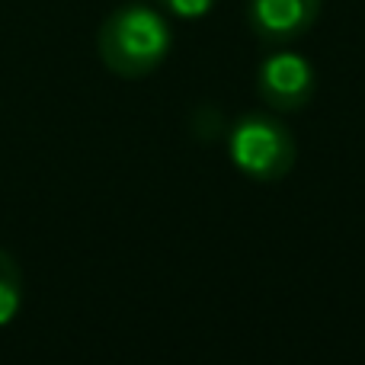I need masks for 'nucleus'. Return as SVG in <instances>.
Returning a JSON list of instances; mask_svg holds the SVG:
<instances>
[{
	"mask_svg": "<svg viewBox=\"0 0 365 365\" xmlns=\"http://www.w3.org/2000/svg\"><path fill=\"white\" fill-rule=\"evenodd\" d=\"M173 32L164 13L151 4H125L103 19L96 32L100 61L125 81H141L167 61Z\"/></svg>",
	"mask_w": 365,
	"mask_h": 365,
	"instance_id": "obj_1",
	"label": "nucleus"
},
{
	"mask_svg": "<svg viewBox=\"0 0 365 365\" xmlns=\"http://www.w3.org/2000/svg\"><path fill=\"white\" fill-rule=\"evenodd\" d=\"M257 93L272 113H298L317 93L314 64L289 48L269 51L257 71Z\"/></svg>",
	"mask_w": 365,
	"mask_h": 365,
	"instance_id": "obj_3",
	"label": "nucleus"
},
{
	"mask_svg": "<svg viewBox=\"0 0 365 365\" xmlns=\"http://www.w3.org/2000/svg\"><path fill=\"white\" fill-rule=\"evenodd\" d=\"M19 308H23V269L0 247V327H6L19 314Z\"/></svg>",
	"mask_w": 365,
	"mask_h": 365,
	"instance_id": "obj_5",
	"label": "nucleus"
},
{
	"mask_svg": "<svg viewBox=\"0 0 365 365\" xmlns=\"http://www.w3.org/2000/svg\"><path fill=\"white\" fill-rule=\"evenodd\" d=\"M227 154L244 177L257 182H279L292 173L298 160V145L292 128L279 115L269 113H244L231 125Z\"/></svg>",
	"mask_w": 365,
	"mask_h": 365,
	"instance_id": "obj_2",
	"label": "nucleus"
},
{
	"mask_svg": "<svg viewBox=\"0 0 365 365\" xmlns=\"http://www.w3.org/2000/svg\"><path fill=\"white\" fill-rule=\"evenodd\" d=\"M321 16V0H247V26L266 45H289L308 36Z\"/></svg>",
	"mask_w": 365,
	"mask_h": 365,
	"instance_id": "obj_4",
	"label": "nucleus"
},
{
	"mask_svg": "<svg viewBox=\"0 0 365 365\" xmlns=\"http://www.w3.org/2000/svg\"><path fill=\"white\" fill-rule=\"evenodd\" d=\"M170 16H180V19H202L205 13H212V6L218 0H158Z\"/></svg>",
	"mask_w": 365,
	"mask_h": 365,
	"instance_id": "obj_6",
	"label": "nucleus"
}]
</instances>
